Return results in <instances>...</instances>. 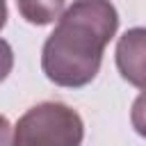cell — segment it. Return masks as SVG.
<instances>
[{
	"label": "cell",
	"mask_w": 146,
	"mask_h": 146,
	"mask_svg": "<svg viewBox=\"0 0 146 146\" xmlns=\"http://www.w3.org/2000/svg\"><path fill=\"white\" fill-rule=\"evenodd\" d=\"M119 30V14L110 0H73L57 18L41 50L46 78L59 87L89 84L103 62L105 46Z\"/></svg>",
	"instance_id": "1"
},
{
	"label": "cell",
	"mask_w": 146,
	"mask_h": 146,
	"mask_svg": "<svg viewBox=\"0 0 146 146\" xmlns=\"http://www.w3.org/2000/svg\"><path fill=\"white\" fill-rule=\"evenodd\" d=\"M84 123L80 114L57 100L30 107L14 125L11 146H80Z\"/></svg>",
	"instance_id": "2"
},
{
	"label": "cell",
	"mask_w": 146,
	"mask_h": 146,
	"mask_svg": "<svg viewBox=\"0 0 146 146\" xmlns=\"http://www.w3.org/2000/svg\"><path fill=\"white\" fill-rule=\"evenodd\" d=\"M116 68L125 82L146 89V27H130L116 41Z\"/></svg>",
	"instance_id": "3"
},
{
	"label": "cell",
	"mask_w": 146,
	"mask_h": 146,
	"mask_svg": "<svg viewBox=\"0 0 146 146\" xmlns=\"http://www.w3.org/2000/svg\"><path fill=\"white\" fill-rule=\"evenodd\" d=\"M21 16L32 25H48L64 14L66 0H16Z\"/></svg>",
	"instance_id": "4"
},
{
	"label": "cell",
	"mask_w": 146,
	"mask_h": 146,
	"mask_svg": "<svg viewBox=\"0 0 146 146\" xmlns=\"http://www.w3.org/2000/svg\"><path fill=\"white\" fill-rule=\"evenodd\" d=\"M130 123L135 128V132L139 137L146 139V89L135 98L132 103V110H130Z\"/></svg>",
	"instance_id": "5"
},
{
	"label": "cell",
	"mask_w": 146,
	"mask_h": 146,
	"mask_svg": "<svg viewBox=\"0 0 146 146\" xmlns=\"http://www.w3.org/2000/svg\"><path fill=\"white\" fill-rule=\"evenodd\" d=\"M11 68H14V50L5 39H0V82L7 80Z\"/></svg>",
	"instance_id": "6"
},
{
	"label": "cell",
	"mask_w": 146,
	"mask_h": 146,
	"mask_svg": "<svg viewBox=\"0 0 146 146\" xmlns=\"http://www.w3.org/2000/svg\"><path fill=\"white\" fill-rule=\"evenodd\" d=\"M11 139H14L11 123L5 114H0V146H11Z\"/></svg>",
	"instance_id": "7"
},
{
	"label": "cell",
	"mask_w": 146,
	"mask_h": 146,
	"mask_svg": "<svg viewBox=\"0 0 146 146\" xmlns=\"http://www.w3.org/2000/svg\"><path fill=\"white\" fill-rule=\"evenodd\" d=\"M7 23V0H0V30Z\"/></svg>",
	"instance_id": "8"
}]
</instances>
